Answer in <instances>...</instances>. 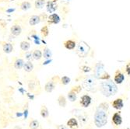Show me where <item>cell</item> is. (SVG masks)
<instances>
[{"label": "cell", "mask_w": 130, "mask_h": 129, "mask_svg": "<svg viewBox=\"0 0 130 129\" xmlns=\"http://www.w3.org/2000/svg\"><path fill=\"white\" fill-rule=\"evenodd\" d=\"M32 55H33V58L35 60H41V58H43V54H42V51L41 50H34V52L32 53Z\"/></svg>", "instance_id": "44dd1931"}, {"label": "cell", "mask_w": 130, "mask_h": 129, "mask_svg": "<svg viewBox=\"0 0 130 129\" xmlns=\"http://www.w3.org/2000/svg\"><path fill=\"white\" fill-rule=\"evenodd\" d=\"M41 115L42 118H48V115H49V113H48V109H47V107L45 106H43L41 107Z\"/></svg>", "instance_id": "f1b7e54d"}, {"label": "cell", "mask_w": 130, "mask_h": 129, "mask_svg": "<svg viewBox=\"0 0 130 129\" xmlns=\"http://www.w3.org/2000/svg\"><path fill=\"white\" fill-rule=\"evenodd\" d=\"M92 101V98L90 96L85 94L84 96H82L80 98V104L83 107H88Z\"/></svg>", "instance_id": "52a82bcc"}, {"label": "cell", "mask_w": 130, "mask_h": 129, "mask_svg": "<svg viewBox=\"0 0 130 129\" xmlns=\"http://www.w3.org/2000/svg\"><path fill=\"white\" fill-rule=\"evenodd\" d=\"M81 69H82V71H84V72H89L91 71V68L89 67V66H87V65L82 66L81 67Z\"/></svg>", "instance_id": "e575fe53"}, {"label": "cell", "mask_w": 130, "mask_h": 129, "mask_svg": "<svg viewBox=\"0 0 130 129\" xmlns=\"http://www.w3.org/2000/svg\"><path fill=\"white\" fill-rule=\"evenodd\" d=\"M23 69L27 72H31L34 70V65L30 61H27L23 65Z\"/></svg>", "instance_id": "ac0fdd59"}, {"label": "cell", "mask_w": 130, "mask_h": 129, "mask_svg": "<svg viewBox=\"0 0 130 129\" xmlns=\"http://www.w3.org/2000/svg\"><path fill=\"white\" fill-rule=\"evenodd\" d=\"M58 103L59 106L62 107H65L66 106V99L63 95H60L58 98Z\"/></svg>", "instance_id": "d4e9b609"}, {"label": "cell", "mask_w": 130, "mask_h": 129, "mask_svg": "<svg viewBox=\"0 0 130 129\" xmlns=\"http://www.w3.org/2000/svg\"><path fill=\"white\" fill-rule=\"evenodd\" d=\"M41 21V17L40 16H38V15H34L32 16L30 20H29V24L30 26H35V25H37L38 24V23Z\"/></svg>", "instance_id": "e0dca14e"}, {"label": "cell", "mask_w": 130, "mask_h": 129, "mask_svg": "<svg viewBox=\"0 0 130 129\" xmlns=\"http://www.w3.org/2000/svg\"><path fill=\"white\" fill-rule=\"evenodd\" d=\"M90 51V45L87 42H85L84 41H80L77 44V46H76V54L79 58H84L87 57V55L89 54Z\"/></svg>", "instance_id": "3957f363"}, {"label": "cell", "mask_w": 130, "mask_h": 129, "mask_svg": "<svg viewBox=\"0 0 130 129\" xmlns=\"http://www.w3.org/2000/svg\"><path fill=\"white\" fill-rule=\"evenodd\" d=\"M96 85H97L96 78L94 77L93 75L91 76H89V77L86 78V79L84 80V82H83V84H82V88H84L87 91L95 93L97 91Z\"/></svg>", "instance_id": "277c9868"}, {"label": "cell", "mask_w": 130, "mask_h": 129, "mask_svg": "<svg viewBox=\"0 0 130 129\" xmlns=\"http://www.w3.org/2000/svg\"><path fill=\"white\" fill-rule=\"evenodd\" d=\"M112 122L116 125V126H119L122 123V118L120 114V113H115L112 116Z\"/></svg>", "instance_id": "7c38bea8"}, {"label": "cell", "mask_w": 130, "mask_h": 129, "mask_svg": "<svg viewBox=\"0 0 130 129\" xmlns=\"http://www.w3.org/2000/svg\"><path fill=\"white\" fill-rule=\"evenodd\" d=\"M117 84L112 80H104L100 84V91L106 97H110L115 96L118 93Z\"/></svg>", "instance_id": "6da1fadb"}, {"label": "cell", "mask_w": 130, "mask_h": 129, "mask_svg": "<svg viewBox=\"0 0 130 129\" xmlns=\"http://www.w3.org/2000/svg\"><path fill=\"white\" fill-rule=\"evenodd\" d=\"M52 1H54V2H57V1H58V0H52Z\"/></svg>", "instance_id": "f35d334b"}, {"label": "cell", "mask_w": 130, "mask_h": 129, "mask_svg": "<svg viewBox=\"0 0 130 129\" xmlns=\"http://www.w3.org/2000/svg\"><path fill=\"white\" fill-rule=\"evenodd\" d=\"M20 49L22 51H27L30 48V44L28 41H21L20 42Z\"/></svg>", "instance_id": "ffe728a7"}, {"label": "cell", "mask_w": 130, "mask_h": 129, "mask_svg": "<svg viewBox=\"0 0 130 129\" xmlns=\"http://www.w3.org/2000/svg\"><path fill=\"white\" fill-rule=\"evenodd\" d=\"M58 129H68L66 126L64 125H58Z\"/></svg>", "instance_id": "74e56055"}, {"label": "cell", "mask_w": 130, "mask_h": 129, "mask_svg": "<svg viewBox=\"0 0 130 129\" xmlns=\"http://www.w3.org/2000/svg\"><path fill=\"white\" fill-rule=\"evenodd\" d=\"M76 95H77V94H76V93H74V92H73V91H71V90H70V92L68 93V98H69V100L71 102H74V101L76 100V98H77Z\"/></svg>", "instance_id": "83f0119b"}, {"label": "cell", "mask_w": 130, "mask_h": 129, "mask_svg": "<svg viewBox=\"0 0 130 129\" xmlns=\"http://www.w3.org/2000/svg\"><path fill=\"white\" fill-rule=\"evenodd\" d=\"M70 81H71L70 78L68 77V76H62L60 79V82H61V83L62 85H68V84H69Z\"/></svg>", "instance_id": "f546056e"}, {"label": "cell", "mask_w": 130, "mask_h": 129, "mask_svg": "<svg viewBox=\"0 0 130 129\" xmlns=\"http://www.w3.org/2000/svg\"><path fill=\"white\" fill-rule=\"evenodd\" d=\"M82 90V86H76L72 88V89H71V91H73L74 93H76V94H78V93H79Z\"/></svg>", "instance_id": "d6a6232c"}, {"label": "cell", "mask_w": 130, "mask_h": 129, "mask_svg": "<svg viewBox=\"0 0 130 129\" xmlns=\"http://www.w3.org/2000/svg\"><path fill=\"white\" fill-rule=\"evenodd\" d=\"M45 5V0H35L34 6L37 9H42Z\"/></svg>", "instance_id": "cb8c5ba5"}, {"label": "cell", "mask_w": 130, "mask_h": 129, "mask_svg": "<svg viewBox=\"0 0 130 129\" xmlns=\"http://www.w3.org/2000/svg\"><path fill=\"white\" fill-rule=\"evenodd\" d=\"M41 33L43 38H47L49 35V29L48 26H44L41 29Z\"/></svg>", "instance_id": "4316f807"}, {"label": "cell", "mask_w": 130, "mask_h": 129, "mask_svg": "<svg viewBox=\"0 0 130 129\" xmlns=\"http://www.w3.org/2000/svg\"><path fill=\"white\" fill-rule=\"evenodd\" d=\"M38 127H39V122L36 120L32 121L30 123V128L31 129H37Z\"/></svg>", "instance_id": "4dcf8cb0"}, {"label": "cell", "mask_w": 130, "mask_h": 129, "mask_svg": "<svg viewBox=\"0 0 130 129\" xmlns=\"http://www.w3.org/2000/svg\"><path fill=\"white\" fill-rule=\"evenodd\" d=\"M125 80V75L120 71L117 70L114 76V82L116 84H122Z\"/></svg>", "instance_id": "ba28073f"}, {"label": "cell", "mask_w": 130, "mask_h": 129, "mask_svg": "<svg viewBox=\"0 0 130 129\" xmlns=\"http://www.w3.org/2000/svg\"><path fill=\"white\" fill-rule=\"evenodd\" d=\"M125 72H126V73L130 76V62L128 63V64L126 65V66H125Z\"/></svg>", "instance_id": "d590c367"}, {"label": "cell", "mask_w": 130, "mask_h": 129, "mask_svg": "<svg viewBox=\"0 0 130 129\" xmlns=\"http://www.w3.org/2000/svg\"><path fill=\"white\" fill-rule=\"evenodd\" d=\"M46 8H47V11L50 13H53L54 12L56 11L57 8H58V5L56 3V2L54 1H48L46 4Z\"/></svg>", "instance_id": "9c48e42d"}, {"label": "cell", "mask_w": 130, "mask_h": 129, "mask_svg": "<svg viewBox=\"0 0 130 129\" xmlns=\"http://www.w3.org/2000/svg\"><path fill=\"white\" fill-rule=\"evenodd\" d=\"M67 126L69 127L71 129H78L79 127V124L78 121L76 118H70L68 121H67Z\"/></svg>", "instance_id": "2e32d148"}, {"label": "cell", "mask_w": 130, "mask_h": 129, "mask_svg": "<svg viewBox=\"0 0 130 129\" xmlns=\"http://www.w3.org/2000/svg\"><path fill=\"white\" fill-rule=\"evenodd\" d=\"M10 32H11L12 34L13 35V36L17 37V36H19V35L21 34L22 28H21V27L19 24H14V25H13V26L11 27Z\"/></svg>", "instance_id": "8fae6325"}, {"label": "cell", "mask_w": 130, "mask_h": 129, "mask_svg": "<svg viewBox=\"0 0 130 129\" xmlns=\"http://www.w3.org/2000/svg\"><path fill=\"white\" fill-rule=\"evenodd\" d=\"M37 83L38 82L37 81H34V80H31L28 83V88L31 91V92H35L38 88V86H37Z\"/></svg>", "instance_id": "603a6c76"}, {"label": "cell", "mask_w": 130, "mask_h": 129, "mask_svg": "<svg viewBox=\"0 0 130 129\" xmlns=\"http://www.w3.org/2000/svg\"><path fill=\"white\" fill-rule=\"evenodd\" d=\"M31 8V3L30 2H27V1H24L21 4H20V9L23 11H26V10H28L29 9Z\"/></svg>", "instance_id": "484cf974"}, {"label": "cell", "mask_w": 130, "mask_h": 129, "mask_svg": "<svg viewBox=\"0 0 130 129\" xmlns=\"http://www.w3.org/2000/svg\"><path fill=\"white\" fill-rule=\"evenodd\" d=\"M60 20H61V18L57 13H52V14L49 15L48 16V18H47V21H48V24L56 25L58 23H59Z\"/></svg>", "instance_id": "8992f818"}, {"label": "cell", "mask_w": 130, "mask_h": 129, "mask_svg": "<svg viewBox=\"0 0 130 129\" xmlns=\"http://www.w3.org/2000/svg\"><path fill=\"white\" fill-rule=\"evenodd\" d=\"M63 45L67 50H73L76 48V43L73 40H67L63 43Z\"/></svg>", "instance_id": "4fadbf2b"}, {"label": "cell", "mask_w": 130, "mask_h": 129, "mask_svg": "<svg viewBox=\"0 0 130 129\" xmlns=\"http://www.w3.org/2000/svg\"><path fill=\"white\" fill-rule=\"evenodd\" d=\"M110 78H111L110 74L108 73V72H104L101 76V77H100L99 79H101V80H108V79H110Z\"/></svg>", "instance_id": "1f68e13d"}, {"label": "cell", "mask_w": 130, "mask_h": 129, "mask_svg": "<svg viewBox=\"0 0 130 129\" xmlns=\"http://www.w3.org/2000/svg\"><path fill=\"white\" fill-rule=\"evenodd\" d=\"M104 72V65L102 62H98L94 68V74L93 76L96 79H99L101 76Z\"/></svg>", "instance_id": "5b68a950"}, {"label": "cell", "mask_w": 130, "mask_h": 129, "mask_svg": "<svg viewBox=\"0 0 130 129\" xmlns=\"http://www.w3.org/2000/svg\"><path fill=\"white\" fill-rule=\"evenodd\" d=\"M108 123L107 110L101 107H98L95 114H94V124L98 127H102Z\"/></svg>", "instance_id": "7a4b0ae2"}, {"label": "cell", "mask_w": 130, "mask_h": 129, "mask_svg": "<svg viewBox=\"0 0 130 129\" xmlns=\"http://www.w3.org/2000/svg\"><path fill=\"white\" fill-rule=\"evenodd\" d=\"M99 107L105 110H108V107H109V105L108 103H102L99 105Z\"/></svg>", "instance_id": "836d02e7"}, {"label": "cell", "mask_w": 130, "mask_h": 129, "mask_svg": "<svg viewBox=\"0 0 130 129\" xmlns=\"http://www.w3.org/2000/svg\"><path fill=\"white\" fill-rule=\"evenodd\" d=\"M112 107L116 109V110H122L124 107V102H123V100L121 99V98H118L116 100H115L112 103Z\"/></svg>", "instance_id": "30bf717a"}, {"label": "cell", "mask_w": 130, "mask_h": 129, "mask_svg": "<svg viewBox=\"0 0 130 129\" xmlns=\"http://www.w3.org/2000/svg\"><path fill=\"white\" fill-rule=\"evenodd\" d=\"M127 129H130V128H127Z\"/></svg>", "instance_id": "ab89813d"}, {"label": "cell", "mask_w": 130, "mask_h": 129, "mask_svg": "<svg viewBox=\"0 0 130 129\" xmlns=\"http://www.w3.org/2000/svg\"><path fill=\"white\" fill-rule=\"evenodd\" d=\"M2 45H3V50L5 53L6 54H9L12 51H13V46L10 43H7V42H2Z\"/></svg>", "instance_id": "5bb4252c"}, {"label": "cell", "mask_w": 130, "mask_h": 129, "mask_svg": "<svg viewBox=\"0 0 130 129\" xmlns=\"http://www.w3.org/2000/svg\"><path fill=\"white\" fill-rule=\"evenodd\" d=\"M42 54H43V58H44V59H46V60L50 59V58H52V53L51 50L48 48H47V47L44 48Z\"/></svg>", "instance_id": "d6986e66"}, {"label": "cell", "mask_w": 130, "mask_h": 129, "mask_svg": "<svg viewBox=\"0 0 130 129\" xmlns=\"http://www.w3.org/2000/svg\"><path fill=\"white\" fill-rule=\"evenodd\" d=\"M23 65H24V61L22 58H17L14 62V68L16 69H21L22 68H23Z\"/></svg>", "instance_id": "7402d4cb"}, {"label": "cell", "mask_w": 130, "mask_h": 129, "mask_svg": "<svg viewBox=\"0 0 130 129\" xmlns=\"http://www.w3.org/2000/svg\"><path fill=\"white\" fill-rule=\"evenodd\" d=\"M55 87V83L53 80H50L44 86V90L47 93H52Z\"/></svg>", "instance_id": "9a60e30c"}, {"label": "cell", "mask_w": 130, "mask_h": 129, "mask_svg": "<svg viewBox=\"0 0 130 129\" xmlns=\"http://www.w3.org/2000/svg\"><path fill=\"white\" fill-rule=\"evenodd\" d=\"M26 58H27V59L28 60V61H30V58H33V55H32V54L31 53H27V54H26Z\"/></svg>", "instance_id": "8d00e7d4"}]
</instances>
